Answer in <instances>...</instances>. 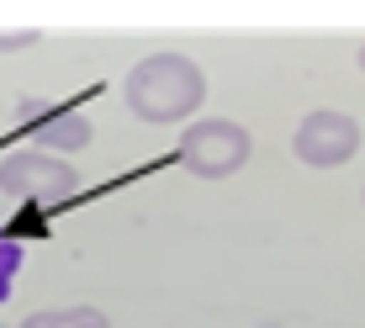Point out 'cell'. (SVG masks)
Here are the masks:
<instances>
[{
    "mask_svg": "<svg viewBox=\"0 0 365 328\" xmlns=\"http://www.w3.org/2000/svg\"><path fill=\"white\" fill-rule=\"evenodd\" d=\"M249 154H255V138L244 122H228V117H201L180 138V164L201 180H228L249 164Z\"/></svg>",
    "mask_w": 365,
    "mask_h": 328,
    "instance_id": "2",
    "label": "cell"
},
{
    "mask_svg": "<svg viewBox=\"0 0 365 328\" xmlns=\"http://www.w3.org/2000/svg\"><path fill=\"white\" fill-rule=\"evenodd\" d=\"M0 191L27 201V207H53V201H69L80 191V170L58 154H43V148H11L0 159Z\"/></svg>",
    "mask_w": 365,
    "mask_h": 328,
    "instance_id": "3",
    "label": "cell"
},
{
    "mask_svg": "<svg viewBox=\"0 0 365 328\" xmlns=\"http://www.w3.org/2000/svg\"><path fill=\"white\" fill-rule=\"evenodd\" d=\"M122 96H128V111L138 122L165 128V122H185V117L201 111V101H207V74L185 53H148L143 64L128 69Z\"/></svg>",
    "mask_w": 365,
    "mask_h": 328,
    "instance_id": "1",
    "label": "cell"
},
{
    "mask_svg": "<svg viewBox=\"0 0 365 328\" xmlns=\"http://www.w3.org/2000/svg\"><path fill=\"white\" fill-rule=\"evenodd\" d=\"M21 260H27V249L16 244L6 228H0V302L16 292V275H21Z\"/></svg>",
    "mask_w": 365,
    "mask_h": 328,
    "instance_id": "7",
    "label": "cell"
},
{
    "mask_svg": "<svg viewBox=\"0 0 365 328\" xmlns=\"http://www.w3.org/2000/svg\"><path fill=\"white\" fill-rule=\"evenodd\" d=\"M32 117H21V128L32 133V143L43 148V154H80L85 143L96 138L91 117L74 106H27Z\"/></svg>",
    "mask_w": 365,
    "mask_h": 328,
    "instance_id": "5",
    "label": "cell"
},
{
    "mask_svg": "<svg viewBox=\"0 0 365 328\" xmlns=\"http://www.w3.org/2000/svg\"><path fill=\"white\" fill-rule=\"evenodd\" d=\"M355 64H360V74H365V43H360V53H355Z\"/></svg>",
    "mask_w": 365,
    "mask_h": 328,
    "instance_id": "9",
    "label": "cell"
},
{
    "mask_svg": "<svg viewBox=\"0 0 365 328\" xmlns=\"http://www.w3.org/2000/svg\"><path fill=\"white\" fill-rule=\"evenodd\" d=\"M21 328H111V318L101 307H48V312H32Z\"/></svg>",
    "mask_w": 365,
    "mask_h": 328,
    "instance_id": "6",
    "label": "cell"
},
{
    "mask_svg": "<svg viewBox=\"0 0 365 328\" xmlns=\"http://www.w3.org/2000/svg\"><path fill=\"white\" fill-rule=\"evenodd\" d=\"M360 122L349 111H334V106H318L297 122L292 133V154L307 164V170H339L360 154Z\"/></svg>",
    "mask_w": 365,
    "mask_h": 328,
    "instance_id": "4",
    "label": "cell"
},
{
    "mask_svg": "<svg viewBox=\"0 0 365 328\" xmlns=\"http://www.w3.org/2000/svg\"><path fill=\"white\" fill-rule=\"evenodd\" d=\"M43 43V32H0V53H27V48H37Z\"/></svg>",
    "mask_w": 365,
    "mask_h": 328,
    "instance_id": "8",
    "label": "cell"
}]
</instances>
